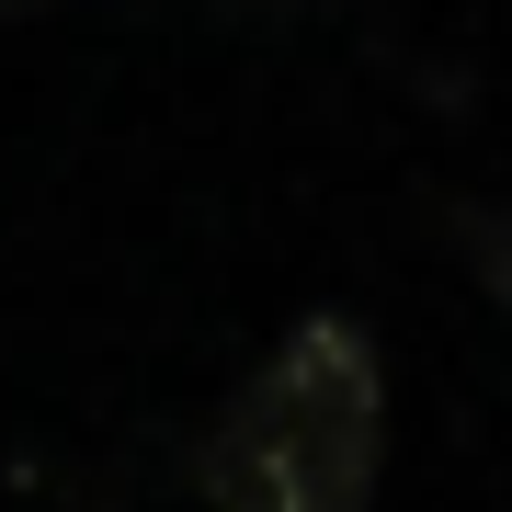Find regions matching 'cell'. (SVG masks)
<instances>
[{"label": "cell", "mask_w": 512, "mask_h": 512, "mask_svg": "<svg viewBox=\"0 0 512 512\" xmlns=\"http://www.w3.org/2000/svg\"><path fill=\"white\" fill-rule=\"evenodd\" d=\"M467 262H478V285H490V308L512 319V217H478V239H467Z\"/></svg>", "instance_id": "7a4b0ae2"}, {"label": "cell", "mask_w": 512, "mask_h": 512, "mask_svg": "<svg viewBox=\"0 0 512 512\" xmlns=\"http://www.w3.org/2000/svg\"><path fill=\"white\" fill-rule=\"evenodd\" d=\"M387 478V365L342 308L296 319L194 456L205 512H365Z\"/></svg>", "instance_id": "6da1fadb"}]
</instances>
